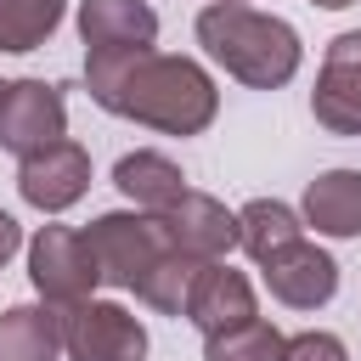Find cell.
<instances>
[{"instance_id": "6da1fadb", "label": "cell", "mask_w": 361, "mask_h": 361, "mask_svg": "<svg viewBox=\"0 0 361 361\" xmlns=\"http://www.w3.org/2000/svg\"><path fill=\"white\" fill-rule=\"evenodd\" d=\"M85 85L96 107L135 118L147 130H164V135H203L220 113V90L192 56L96 51L85 56Z\"/></svg>"}, {"instance_id": "2e32d148", "label": "cell", "mask_w": 361, "mask_h": 361, "mask_svg": "<svg viewBox=\"0 0 361 361\" xmlns=\"http://www.w3.org/2000/svg\"><path fill=\"white\" fill-rule=\"evenodd\" d=\"M299 237H305L299 214H293L288 203H276V197H254V203L237 209V243H243L254 259H265V254H276V248H288V243H299Z\"/></svg>"}, {"instance_id": "30bf717a", "label": "cell", "mask_w": 361, "mask_h": 361, "mask_svg": "<svg viewBox=\"0 0 361 361\" xmlns=\"http://www.w3.org/2000/svg\"><path fill=\"white\" fill-rule=\"evenodd\" d=\"M85 186H90V152H85L79 141H56V147L23 158V169H17V192H23V203H34L39 214L73 209V203L85 197Z\"/></svg>"}, {"instance_id": "ac0fdd59", "label": "cell", "mask_w": 361, "mask_h": 361, "mask_svg": "<svg viewBox=\"0 0 361 361\" xmlns=\"http://www.w3.org/2000/svg\"><path fill=\"white\" fill-rule=\"evenodd\" d=\"M197 259H186V254H164L141 282H135V293L152 305V310H164V316H186V293H192V282H197Z\"/></svg>"}, {"instance_id": "277c9868", "label": "cell", "mask_w": 361, "mask_h": 361, "mask_svg": "<svg viewBox=\"0 0 361 361\" xmlns=\"http://www.w3.org/2000/svg\"><path fill=\"white\" fill-rule=\"evenodd\" d=\"M68 361H147V327L113 299H79L62 310Z\"/></svg>"}, {"instance_id": "ba28073f", "label": "cell", "mask_w": 361, "mask_h": 361, "mask_svg": "<svg viewBox=\"0 0 361 361\" xmlns=\"http://www.w3.org/2000/svg\"><path fill=\"white\" fill-rule=\"evenodd\" d=\"M158 220H164L169 248L186 254V259H197V265L226 259V254L237 248V214H231L220 197H209V192H180Z\"/></svg>"}, {"instance_id": "e0dca14e", "label": "cell", "mask_w": 361, "mask_h": 361, "mask_svg": "<svg viewBox=\"0 0 361 361\" xmlns=\"http://www.w3.org/2000/svg\"><path fill=\"white\" fill-rule=\"evenodd\" d=\"M68 0H0V51H34L56 34Z\"/></svg>"}, {"instance_id": "7a4b0ae2", "label": "cell", "mask_w": 361, "mask_h": 361, "mask_svg": "<svg viewBox=\"0 0 361 361\" xmlns=\"http://www.w3.org/2000/svg\"><path fill=\"white\" fill-rule=\"evenodd\" d=\"M197 45L248 90H276L299 73V34L293 23L282 17H265L254 6H237V0H214L197 11Z\"/></svg>"}, {"instance_id": "44dd1931", "label": "cell", "mask_w": 361, "mask_h": 361, "mask_svg": "<svg viewBox=\"0 0 361 361\" xmlns=\"http://www.w3.org/2000/svg\"><path fill=\"white\" fill-rule=\"evenodd\" d=\"M17 248H23V226H17V220H11L6 209H0V265H6V259H11Z\"/></svg>"}, {"instance_id": "8992f818", "label": "cell", "mask_w": 361, "mask_h": 361, "mask_svg": "<svg viewBox=\"0 0 361 361\" xmlns=\"http://www.w3.org/2000/svg\"><path fill=\"white\" fill-rule=\"evenodd\" d=\"M68 141V102L45 79H11L0 85V147L17 158H34L45 147Z\"/></svg>"}, {"instance_id": "ffe728a7", "label": "cell", "mask_w": 361, "mask_h": 361, "mask_svg": "<svg viewBox=\"0 0 361 361\" xmlns=\"http://www.w3.org/2000/svg\"><path fill=\"white\" fill-rule=\"evenodd\" d=\"M282 361H350V350H344L338 333L310 327V333H293V338L282 344Z\"/></svg>"}, {"instance_id": "5bb4252c", "label": "cell", "mask_w": 361, "mask_h": 361, "mask_svg": "<svg viewBox=\"0 0 361 361\" xmlns=\"http://www.w3.org/2000/svg\"><path fill=\"white\" fill-rule=\"evenodd\" d=\"M113 186L141 209V214H164L180 192H186V175L175 169V158L164 152H124L113 164Z\"/></svg>"}, {"instance_id": "9c48e42d", "label": "cell", "mask_w": 361, "mask_h": 361, "mask_svg": "<svg viewBox=\"0 0 361 361\" xmlns=\"http://www.w3.org/2000/svg\"><path fill=\"white\" fill-rule=\"evenodd\" d=\"M259 271H265L271 299H282L288 310H316V305H327L338 293V259L327 248L305 243V237L288 243V248H276V254H265Z\"/></svg>"}, {"instance_id": "7c38bea8", "label": "cell", "mask_w": 361, "mask_h": 361, "mask_svg": "<svg viewBox=\"0 0 361 361\" xmlns=\"http://www.w3.org/2000/svg\"><path fill=\"white\" fill-rule=\"evenodd\" d=\"M79 39H85V56H96V51H152L158 17L141 0H79Z\"/></svg>"}, {"instance_id": "603a6c76", "label": "cell", "mask_w": 361, "mask_h": 361, "mask_svg": "<svg viewBox=\"0 0 361 361\" xmlns=\"http://www.w3.org/2000/svg\"><path fill=\"white\" fill-rule=\"evenodd\" d=\"M237 6H243V0H237Z\"/></svg>"}, {"instance_id": "d6986e66", "label": "cell", "mask_w": 361, "mask_h": 361, "mask_svg": "<svg viewBox=\"0 0 361 361\" xmlns=\"http://www.w3.org/2000/svg\"><path fill=\"white\" fill-rule=\"evenodd\" d=\"M282 344H288V338H282L271 322H248V327H237V333L209 338L203 361H282Z\"/></svg>"}, {"instance_id": "5b68a950", "label": "cell", "mask_w": 361, "mask_h": 361, "mask_svg": "<svg viewBox=\"0 0 361 361\" xmlns=\"http://www.w3.org/2000/svg\"><path fill=\"white\" fill-rule=\"evenodd\" d=\"M28 282L45 305L68 310V305L90 299V288L102 276H96V259H90V248L73 226H39L34 243H28Z\"/></svg>"}, {"instance_id": "4fadbf2b", "label": "cell", "mask_w": 361, "mask_h": 361, "mask_svg": "<svg viewBox=\"0 0 361 361\" xmlns=\"http://www.w3.org/2000/svg\"><path fill=\"white\" fill-rule=\"evenodd\" d=\"M305 226L322 237H361V169H327L305 186Z\"/></svg>"}, {"instance_id": "8fae6325", "label": "cell", "mask_w": 361, "mask_h": 361, "mask_svg": "<svg viewBox=\"0 0 361 361\" xmlns=\"http://www.w3.org/2000/svg\"><path fill=\"white\" fill-rule=\"evenodd\" d=\"M186 322H192L203 338H220V333H237V327L259 322L248 276L231 271V265H220V259H209V265L197 271L192 293H186Z\"/></svg>"}, {"instance_id": "3957f363", "label": "cell", "mask_w": 361, "mask_h": 361, "mask_svg": "<svg viewBox=\"0 0 361 361\" xmlns=\"http://www.w3.org/2000/svg\"><path fill=\"white\" fill-rule=\"evenodd\" d=\"M79 237H85V248L96 259V276L107 288H135L169 254V237H164L158 214H96Z\"/></svg>"}, {"instance_id": "52a82bcc", "label": "cell", "mask_w": 361, "mask_h": 361, "mask_svg": "<svg viewBox=\"0 0 361 361\" xmlns=\"http://www.w3.org/2000/svg\"><path fill=\"white\" fill-rule=\"evenodd\" d=\"M310 113L327 135H361V28L338 34L322 56Z\"/></svg>"}, {"instance_id": "9a60e30c", "label": "cell", "mask_w": 361, "mask_h": 361, "mask_svg": "<svg viewBox=\"0 0 361 361\" xmlns=\"http://www.w3.org/2000/svg\"><path fill=\"white\" fill-rule=\"evenodd\" d=\"M62 355V310L11 305L0 316V361H56Z\"/></svg>"}, {"instance_id": "7402d4cb", "label": "cell", "mask_w": 361, "mask_h": 361, "mask_svg": "<svg viewBox=\"0 0 361 361\" xmlns=\"http://www.w3.org/2000/svg\"><path fill=\"white\" fill-rule=\"evenodd\" d=\"M322 11H344V6H355V0H316Z\"/></svg>"}]
</instances>
